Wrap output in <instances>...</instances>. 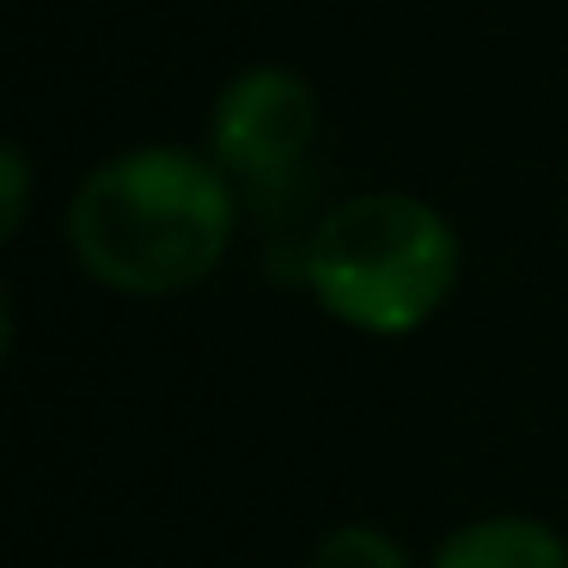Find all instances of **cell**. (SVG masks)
I'll list each match as a JSON object with an SVG mask.
<instances>
[{"instance_id": "cell-1", "label": "cell", "mask_w": 568, "mask_h": 568, "mask_svg": "<svg viewBox=\"0 0 568 568\" xmlns=\"http://www.w3.org/2000/svg\"><path fill=\"white\" fill-rule=\"evenodd\" d=\"M239 226L233 178L184 148H135L80 178L68 251L99 287L165 300L221 270Z\"/></svg>"}, {"instance_id": "cell-2", "label": "cell", "mask_w": 568, "mask_h": 568, "mask_svg": "<svg viewBox=\"0 0 568 568\" xmlns=\"http://www.w3.org/2000/svg\"><path fill=\"white\" fill-rule=\"evenodd\" d=\"M306 287L336 324L409 336L446 306L458 282V233L434 202L404 190H361L324 209L306 239Z\"/></svg>"}, {"instance_id": "cell-3", "label": "cell", "mask_w": 568, "mask_h": 568, "mask_svg": "<svg viewBox=\"0 0 568 568\" xmlns=\"http://www.w3.org/2000/svg\"><path fill=\"white\" fill-rule=\"evenodd\" d=\"M318 135V92L287 68H251L214 99L209 116V148L214 165L239 184H282L306 160Z\"/></svg>"}, {"instance_id": "cell-4", "label": "cell", "mask_w": 568, "mask_h": 568, "mask_svg": "<svg viewBox=\"0 0 568 568\" xmlns=\"http://www.w3.org/2000/svg\"><path fill=\"white\" fill-rule=\"evenodd\" d=\"M428 568H568V538L538 514H483L446 531Z\"/></svg>"}, {"instance_id": "cell-5", "label": "cell", "mask_w": 568, "mask_h": 568, "mask_svg": "<svg viewBox=\"0 0 568 568\" xmlns=\"http://www.w3.org/2000/svg\"><path fill=\"white\" fill-rule=\"evenodd\" d=\"M306 568H409L404 544L385 526H367V519H343L331 526L318 544H312Z\"/></svg>"}, {"instance_id": "cell-6", "label": "cell", "mask_w": 568, "mask_h": 568, "mask_svg": "<svg viewBox=\"0 0 568 568\" xmlns=\"http://www.w3.org/2000/svg\"><path fill=\"white\" fill-rule=\"evenodd\" d=\"M26 202H31V172H26V153L7 148L0 153V233L13 239L26 226Z\"/></svg>"}]
</instances>
